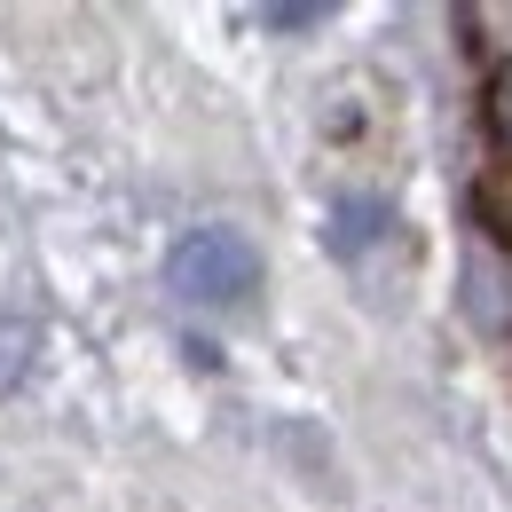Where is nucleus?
<instances>
[{"label": "nucleus", "instance_id": "nucleus-2", "mask_svg": "<svg viewBox=\"0 0 512 512\" xmlns=\"http://www.w3.org/2000/svg\"><path fill=\"white\" fill-rule=\"evenodd\" d=\"M489 134H497V150L512 158V56L497 64V79H489Z\"/></svg>", "mask_w": 512, "mask_h": 512}, {"label": "nucleus", "instance_id": "nucleus-3", "mask_svg": "<svg viewBox=\"0 0 512 512\" xmlns=\"http://www.w3.org/2000/svg\"><path fill=\"white\" fill-rule=\"evenodd\" d=\"M24 363H32V331L24 323H0V394L24 379Z\"/></svg>", "mask_w": 512, "mask_h": 512}, {"label": "nucleus", "instance_id": "nucleus-1", "mask_svg": "<svg viewBox=\"0 0 512 512\" xmlns=\"http://www.w3.org/2000/svg\"><path fill=\"white\" fill-rule=\"evenodd\" d=\"M174 292L190 308H237L260 292V253L237 229H190L174 245Z\"/></svg>", "mask_w": 512, "mask_h": 512}]
</instances>
